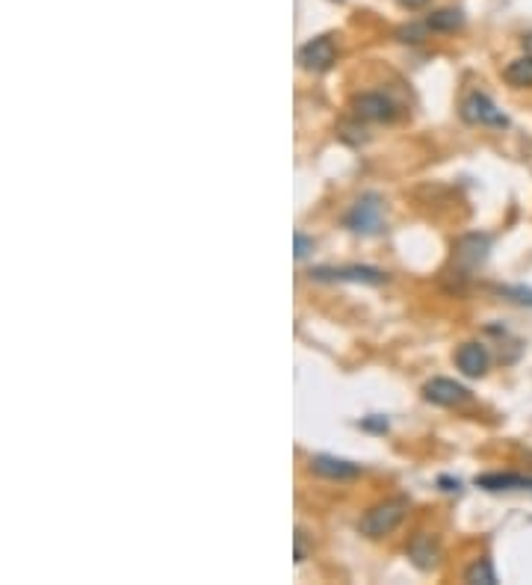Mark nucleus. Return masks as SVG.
Listing matches in <instances>:
<instances>
[{
  "instance_id": "1",
  "label": "nucleus",
  "mask_w": 532,
  "mask_h": 585,
  "mask_svg": "<svg viewBox=\"0 0 532 585\" xmlns=\"http://www.w3.org/2000/svg\"><path fill=\"white\" fill-rule=\"evenodd\" d=\"M408 511V499L406 497H394V499H382V503L370 506L358 520V532L366 535V539H385L390 535L402 520H406Z\"/></svg>"
},
{
  "instance_id": "19",
  "label": "nucleus",
  "mask_w": 532,
  "mask_h": 585,
  "mask_svg": "<svg viewBox=\"0 0 532 585\" xmlns=\"http://www.w3.org/2000/svg\"><path fill=\"white\" fill-rule=\"evenodd\" d=\"M503 293L512 296L515 302H520V305H532V290H524V287H506Z\"/></svg>"
},
{
  "instance_id": "9",
  "label": "nucleus",
  "mask_w": 532,
  "mask_h": 585,
  "mask_svg": "<svg viewBox=\"0 0 532 585\" xmlns=\"http://www.w3.org/2000/svg\"><path fill=\"white\" fill-rule=\"evenodd\" d=\"M488 364H491V355L479 340H467L456 349V367L461 369V376L482 378L488 373Z\"/></svg>"
},
{
  "instance_id": "20",
  "label": "nucleus",
  "mask_w": 532,
  "mask_h": 585,
  "mask_svg": "<svg viewBox=\"0 0 532 585\" xmlns=\"http://www.w3.org/2000/svg\"><path fill=\"white\" fill-rule=\"evenodd\" d=\"M437 485H441L447 494H458L461 491V482L458 479H449V476H441V479H437Z\"/></svg>"
},
{
  "instance_id": "6",
  "label": "nucleus",
  "mask_w": 532,
  "mask_h": 585,
  "mask_svg": "<svg viewBox=\"0 0 532 585\" xmlns=\"http://www.w3.org/2000/svg\"><path fill=\"white\" fill-rule=\"evenodd\" d=\"M423 399L432 405H441V408H456V405H465L470 399V390L456 378H429L423 385Z\"/></svg>"
},
{
  "instance_id": "21",
  "label": "nucleus",
  "mask_w": 532,
  "mask_h": 585,
  "mask_svg": "<svg viewBox=\"0 0 532 585\" xmlns=\"http://www.w3.org/2000/svg\"><path fill=\"white\" fill-rule=\"evenodd\" d=\"M396 4H399L402 9H420V6L429 4V0H396Z\"/></svg>"
},
{
  "instance_id": "11",
  "label": "nucleus",
  "mask_w": 532,
  "mask_h": 585,
  "mask_svg": "<svg viewBox=\"0 0 532 585\" xmlns=\"http://www.w3.org/2000/svg\"><path fill=\"white\" fill-rule=\"evenodd\" d=\"M408 559L417 570H435L437 562H441V544H437L435 535L417 532L408 544Z\"/></svg>"
},
{
  "instance_id": "8",
  "label": "nucleus",
  "mask_w": 532,
  "mask_h": 585,
  "mask_svg": "<svg viewBox=\"0 0 532 585\" xmlns=\"http://www.w3.org/2000/svg\"><path fill=\"white\" fill-rule=\"evenodd\" d=\"M453 260H456V267L461 272H473V269H479L485 260H488V252H491V240L485 234H467V237H461V240L456 243L453 248Z\"/></svg>"
},
{
  "instance_id": "5",
  "label": "nucleus",
  "mask_w": 532,
  "mask_h": 585,
  "mask_svg": "<svg viewBox=\"0 0 532 585\" xmlns=\"http://www.w3.org/2000/svg\"><path fill=\"white\" fill-rule=\"evenodd\" d=\"M296 59H299V66L305 71H314V75H323V71H328L331 66L337 63V45H335V35H316V39L311 42H305L299 47V54H296Z\"/></svg>"
},
{
  "instance_id": "10",
  "label": "nucleus",
  "mask_w": 532,
  "mask_h": 585,
  "mask_svg": "<svg viewBox=\"0 0 532 585\" xmlns=\"http://www.w3.org/2000/svg\"><path fill=\"white\" fill-rule=\"evenodd\" d=\"M311 473L323 476V479H335V482H349L361 476V464H355L349 459H337V456H311Z\"/></svg>"
},
{
  "instance_id": "4",
  "label": "nucleus",
  "mask_w": 532,
  "mask_h": 585,
  "mask_svg": "<svg viewBox=\"0 0 532 585\" xmlns=\"http://www.w3.org/2000/svg\"><path fill=\"white\" fill-rule=\"evenodd\" d=\"M311 281H349V284H370V287H378V284L387 281V272L378 267H364V264H349V267H314Z\"/></svg>"
},
{
  "instance_id": "15",
  "label": "nucleus",
  "mask_w": 532,
  "mask_h": 585,
  "mask_svg": "<svg viewBox=\"0 0 532 585\" xmlns=\"http://www.w3.org/2000/svg\"><path fill=\"white\" fill-rule=\"evenodd\" d=\"M465 582H482V585H497V574L488 559H477L467 570H465Z\"/></svg>"
},
{
  "instance_id": "16",
  "label": "nucleus",
  "mask_w": 532,
  "mask_h": 585,
  "mask_svg": "<svg viewBox=\"0 0 532 585\" xmlns=\"http://www.w3.org/2000/svg\"><path fill=\"white\" fill-rule=\"evenodd\" d=\"M293 559H296V565H302L307 559V532L305 530H296V535H293Z\"/></svg>"
},
{
  "instance_id": "18",
  "label": "nucleus",
  "mask_w": 532,
  "mask_h": 585,
  "mask_svg": "<svg viewBox=\"0 0 532 585\" xmlns=\"http://www.w3.org/2000/svg\"><path fill=\"white\" fill-rule=\"evenodd\" d=\"M293 252H296V257H299V260L307 257L314 252V240H311V237H305L302 231H296L293 234Z\"/></svg>"
},
{
  "instance_id": "2",
  "label": "nucleus",
  "mask_w": 532,
  "mask_h": 585,
  "mask_svg": "<svg viewBox=\"0 0 532 585\" xmlns=\"http://www.w3.org/2000/svg\"><path fill=\"white\" fill-rule=\"evenodd\" d=\"M346 228L355 231V234H361V237H373L385 228V201L382 196H376V193H366L361 196L355 205L349 207L346 213Z\"/></svg>"
},
{
  "instance_id": "13",
  "label": "nucleus",
  "mask_w": 532,
  "mask_h": 585,
  "mask_svg": "<svg viewBox=\"0 0 532 585\" xmlns=\"http://www.w3.org/2000/svg\"><path fill=\"white\" fill-rule=\"evenodd\" d=\"M503 80L515 89H529L532 86V54L512 59V63L503 68Z\"/></svg>"
},
{
  "instance_id": "14",
  "label": "nucleus",
  "mask_w": 532,
  "mask_h": 585,
  "mask_svg": "<svg viewBox=\"0 0 532 585\" xmlns=\"http://www.w3.org/2000/svg\"><path fill=\"white\" fill-rule=\"evenodd\" d=\"M426 27L432 33H456L465 27V12L461 9H437L426 18Z\"/></svg>"
},
{
  "instance_id": "12",
  "label": "nucleus",
  "mask_w": 532,
  "mask_h": 585,
  "mask_svg": "<svg viewBox=\"0 0 532 585\" xmlns=\"http://www.w3.org/2000/svg\"><path fill=\"white\" fill-rule=\"evenodd\" d=\"M477 485L485 488V491H520V488H532V479L529 476H520V473H485V476H477Z\"/></svg>"
},
{
  "instance_id": "3",
  "label": "nucleus",
  "mask_w": 532,
  "mask_h": 585,
  "mask_svg": "<svg viewBox=\"0 0 532 585\" xmlns=\"http://www.w3.org/2000/svg\"><path fill=\"white\" fill-rule=\"evenodd\" d=\"M458 116H461V122L473 125V127H508L506 113L485 92L465 95L458 106Z\"/></svg>"
},
{
  "instance_id": "17",
  "label": "nucleus",
  "mask_w": 532,
  "mask_h": 585,
  "mask_svg": "<svg viewBox=\"0 0 532 585\" xmlns=\"http://www.w3.org/2000/svg\"><path fill=\"white\" fill-rule=\"evenodd\" d=\"M358 426H361V429H366V432H378V435H385L387 429H390L387 417H382V414H370V417H364V420H361Z\"/></svg>"
},
{
  "instance_id": "7",
  "label": "nucleus",
  "mask_w": 532,
  "mask_h": 585,
  "mask_svg": "<svg viewBox=\"0 0 532 585\" xmlns=\"http://www.w3.org/2000/svg\"><path fill=\"white\" fill-rule=\"evenodd\" d=\"M352 113L355 118H364V122H394L396 118V104L382 92H364L352 98Z\"/></svg>"
}]
</instances>
